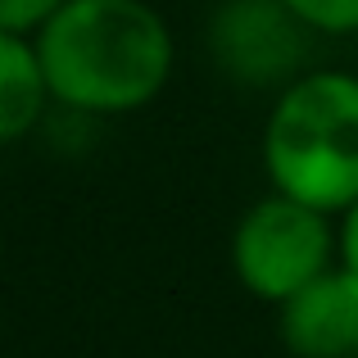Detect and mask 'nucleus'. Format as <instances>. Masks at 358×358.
I'll return each mask as SVG.
<instances>
[{"label":"nucleus","mask_w":358,"mask_h":358,"mask_svg":"<svg viewBox=\"0 0 358 358\" xmlns=\"http://www.w3.org/2000/svg\"><path fill=\"white\" fill-rule=\"evenodd\" d=\"M64 0H0V27L9 32H32L59 9Z\"/></svg>","instance_id":"nucleus-8"},{"label":"nucleus","mask_w":358,"mask_h":358,"mask_svg":"<svg viewBox=\"0 0 358 358\" xmlns=\"http://www.w3.org/2000/svg\"><path fill=\"white\" fill-rule=\"evenodd\" d=\"M331 213L299 204L290 195H268L241 218L231 241V263L250 295L268 304H286L295 290L331 268V254L341 250L331 231Z\"/></svg>","instance_id":"nucleus-3"},{"label":"nucleus","mask_w":358,"mask_h":358,"mask_svg":"<svg viewBox=\"0 0 358 358\" xmlns=\"http://www.w3.org/2000/svg\"><path fill=\"white\" fill-rule=\"evenodd\" d=\"M263 168L272 191L322 213L358 200V78L304 73L272 105L263 127Z\"/></svg>","instance_id":"nucleus-2"},{"label":"nucleus","mask_w":358,"mask_h":358,"mask_svg":"<svg viewBox=\"0 0 358 358\" xmlns=\"http://www.w3.org/2000/svg\"><path fill=\"white\" fill-rule=\"evenodd\" d=\"M50 87H45V69L36 45L27 32H9L0 27V145L18 141L36 127Z\"/></svg>","instance_id":"nucleus-6"},{"label":"nucleus","mask_w":358,"mask_h":358,"mask_svg":"<svg viewBox=\"0 0 358 358\" xmlns=\"http://www.w3.org/2000/svg\"><path fill=\"white\" fill-rule=\"evenodd\" d=\"M286 5L313 32H331V36L358 32V0H286Z\"/></svg>","instance_id":"nucleus-7"},{"label":"nucleus","mask_w":358,"mask_h":358,"mask_svg":"<svg viewBox=\"0 0 358 358\" xmlns=\"http://www.w3.org/2000/svg\"><path fill=\"white\" fill-rule=\"evenodd\" d=\"M281 341L299 358L358 354V281L345 268H327L281 304Z\"/></svg>","instance_id":"nucleus-5"},{"label":"nucleus","mask_w":358,"mask_h":358,"mask_svg":"<svg viewBox=\"0 0 358 358\" xmlns=\"http://www.w3.org/2000/svg\"><path fill=\"white\" fill-rule=\"evenodd\" d=\"M341 268L358 281V200L345 209V222H341Z\"/></svg>","instance_id":"nucleus-9"},{"label":"nucleus","mask_w":358,"mask_h":358,"mask_svg":"<svg viewBox=\"0 0 358 358\" xmlns=\"http://www.w3.org/2000/svg\"><path fill=\"white\" fill-rule=\"evenodd\" d=\"M209 45L218 69L245 87L295 82L308 55V23H299L286 0H222Z\"/></svg>","instance_id":"nucleus-4"},{"label":"nucleus","mask_w":358,"mask_h":358,"mask_svg":"<svg viewBox=\"0 0 358 358\" xmlns=\"http://www.w3.org/2000/svg\"><path fill=\"white\" fill-rule=\"evenodd\" d=\"M50 100L78 114H131L164 91L173 36L145 0H64L36 27Z\"/></svg>","instance_id":"nucleus-1"}]
</instances>
